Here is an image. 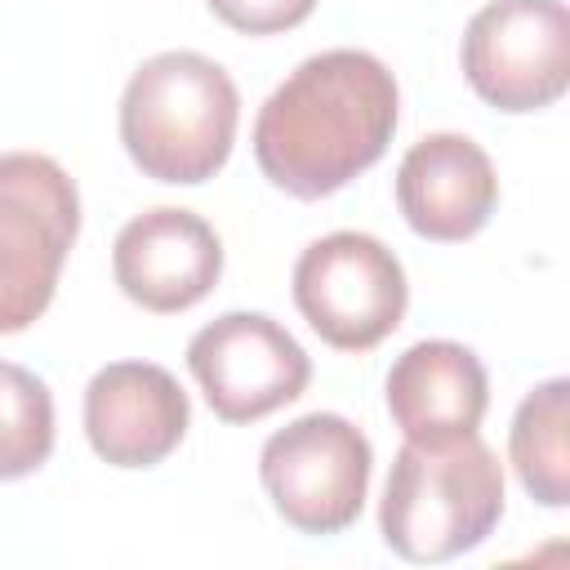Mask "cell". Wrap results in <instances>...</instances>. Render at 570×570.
Segmentation results:
<instances>
[{"instance_id": "cell-7", "label": "cell", "mask_w": 570, "mask_h": 570, "mask_svg": "<svg viewBox=\"0 0 570 570\" xmlns=\"http://www.w3.org/2000/svg\"><path fill=\"white\" fill-rule=\"evenodd\" d=\"M463 76L481 102L521 116L552 107L570 85V9L566 0H490L459 45Z\"/></svg>"}, {"instance_id": "cell-14", "label": "cell", "mask_w": 570, "mask_h": 570, "mask_svg": "<svg viewBox=\"0 0 570 570\" xmlns=\"http://www.w3.org/2000/svg\"><path fill=\"white\" fill-rule=\"evenodd\" d=\"M218 22H227L240 36H276L294 31L312 18L316 0H205Z\"/></svg>"}, {"instance_id": "cell-9", "label": "cell", "mask_w": 570, "mask_h": 570, "mask_svg": "<svg viewBox=\"0 0 570 570\" xmlns=\"http://www.w3.org/2000/svg\"><path fill=\"white\" fill-rule=\"evenodd\" d=\"M111 276L129 303L156 316H178L196 307L223 276L218 232L178 205H156L134 214L111 245Z\"/></svg>"}, {"instance_id": "cell-5", "label": "cell", "mask_w": 570, "mask_h": 570, "mask_svg": "<svg viewBox=\"0 0 570 570\" xmlns=\"http://www.w3.org/2000/svg\"><path fill=\"white\" fill-rule=\"evenodd\" d=\"M374 450L370 436L330 410H312L258 450V481L285 525L298 534H338L347 530L370 494Z\"/></svg>"}, {"instance_id": "cell-11", "label": "cell", "mask_w": 570, "mask_h": 570, "mask_svg": "<svg viewBox=\"0 0 570 570\" xmlns=\"http://www.w3.org/2000/svg\"><path fill=\"white\" fill-rule=\"evenodd\" d=\"M499 205V174L481 142L441 129L419 138L396 165V209L414 236L454 245L472 240Z\"/></svg>"}, {"instance_id": "cell-13", "label": "cell", "mask_w": 570, "mask_h": 570, "mask_svg": "<svg viewBox=\"0 0 570 570\" xmlns=\"http://www.w3.org/2000/svg\"><path fill=\"white\" fill-rule=\"evenodd\" d=\"M508 459L534 503H570V379H543L521 396L508 432Z\"/></svg>"}, {"instance_id": "cell-6", "label": "cell", "mask_w": 570, "mask_h": 570, "mask_svg": "<svg viewBox=\"0 0 570 570\" xmlns=\"http://www.w3.org/2000/svg\"><path fill=\"white\" fill-rule=\"evenodd\" d=\"M294 307L338 352L379 347L410 307V281L401 258L370 232L316 236L294 258Z\"/></svg>"}, {"instance_id": "cell-1", "label": "cell", "mask_w": 570, "mask_h": 570, "mask_svg": "<svg viewBox=\"0 0 570 570\" xmlns=\"http://www.w3.org/2000/svg\"><path fill=\"white\" fill-rule=\"evenodd\" d=\"M401 120V89L383 58L325 49L303 58L254 116L263 178L298 200L343 191L379 165Z\"/></svg>"}, {"instance_id": "cell-8", "label": "cell", "mask_w": 570, "mask_h": 570, "mask_svg": "<svg viewBox=\"0 0 570 570\" xmlns=\"http://www.w3.org/2000/svg\"><path fill=\"white\" fill-rule=\"evenodd\" d=\"M187 370L223 423H258L312 383V356L267 312H223L200 325L187 343Z\"/></svg>"}, {"instance_id": "cell-15", "label": "cell", "mask_w": 570, "mask_h": 570, "mask_svg": "<svg viewBox=\"0 0 570 570\" xmlns=\"http://www.w3.org/2000/svg\"><path fill=\"white\" fill-rule=\"evenodd\" d=\"M4 370H9V361H0V392H4Z\"/></svg>"}, {"instance_id": "cell-2", "label": "cell", "mask_w": 570, "mask_h": 570, "mask_svg": "<svg viewBox=\"0 0 570 570\" xmlns=\"http://www.w3.org/2000/svg\"><path fill=\"white\" fill-rule=\"evenodd\" d=\"M116 125L129 160L147 178L196 187L232 156L240 94L214 58L196 49H165L129 76Z\"/></svg>"}, {"instance_id": "cell-12", "label": "cell", "mask_w": 570, "mask_h": 570, "mask_svg": "<svg viewBox=\"0 0 570 570\" xmlns=\"http://www.w3.org/2000/svg\"><path fill=\"white\" fill-rule=\"evenodd\" d=\"M387 414L405 441H450L481 428L490 379L472 347L454 338H423L387 370Z\"/></svg>"}, {"instance_id": "cell-10", "label": "cell", "mask_w": 570, "mask_h": 570, "mask_svg": "<svg viewBox=\"0 0 570 570\" xmlns=\"http://www.w3.org/2000/svg\"><path fill=\"white\" fill-rule=\"evenodd\" d=\"M191 428V401L156 361H111L85 387V436L111 468L165 463Z\"/></svg>"}, {"instance_id": "cell-4", "label": "cell", "mask_w": 570, "mask_h": 570, "mask_svg": "<svg viewBox=\"0 0 570 570\" xmlns=\"http://www.w3.org/2000/svg\"><path fill=\"white\" fill-rule=\"evenodd\" d=\"M80 236L76 178L45 151L0 156V334L36 325Z\"/></svg>"}, {"instance_id": "cell-3", "label": "cell", "mask_w": 570, "mask_h": 570, "mask_svg": "<svg viewBox=\"0 0 570 570\" xmlns=\"http://www.w3.org/2000/svg\"><path fill=\"white\" fill-rule=\"evenodd\" d=\"M503 517V463L476 436L405 441L392 459L379 534L401 561L436 566L481 548Z\"/></svg>"}]
</instances>
